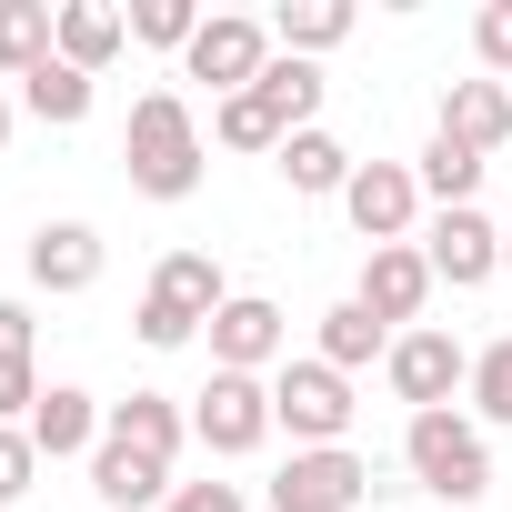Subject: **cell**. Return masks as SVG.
<instances>
[{
    "label": "cell",
    "instance_id": "obj_11",
    "mask_svg": "<svg viewBox=\"0 0 512 512\" xmlns=\"http://www.w3.org/2000/svg\"><path fill=\"white\" fill-rule=\"evenodd\" d=\"M352 302H362L372 322L402 332V322H422V302H432V262H422L412 241H382L372 262H362V292H352Z\"/></svg>",
    "mask_w": 512,
    "mask_h": 512
},
{
    "label": "cell",
    "instance_id": "obj_30",
    "mask_svg": "<svg viewBox=\"0 0 512 512\" xmlns=\"http://www.w3.org/2000/svg\"><path fill=\"white\" fill-rule=\"evenodd\" d=\"M31 402H41V362L0 352V422H31Z\"/></svg>",
    "mask_w": 512,
    "mask_h": 512
},
{
    "label": "cell",
    "instance_id": "obj_4",
    "mask_svg": "<svg viewBox=\"0 0 512 512\" xmlns=\"http://www.w3.org/2000/svg\"><path fill=\"white\" fill-rule=\"evenodd\" d=\"M191 432H201V452H221V462L262 452V442H272V382H262V372H211L201 402H191Z\"/></svg>",
    "mask_w": 512,
    "mask_h": 512
},
{
    "label": "cell",
    "instance_id": "obj_10",
    "mask_svg": "<svg viewBox=\"0 0 512 512\" xmlns=\"http://www.w3.org/2000/svg\"><path fill=\"white\" fill-rule=\"evenodd\" d=\"M282 342H292V322H282V302H262V292H231V302L211 312V372H272Z\"/></svg>",
    "mask_w": 512,
    "mask_h": 512
},
{
    "label": "cell",
    "instance_id": "obj_7",
    "mask_svg": "<svg viewBox=\"0 0 512 512\" xmlns=\"http://www.w3.org/2000/svg\"><path fill=\"white\" fill-rule=\"evenodd\" d=\"M342 211H352V231L382 251V241H412V221H422V171L412 161H362L352 171V191H342Z\"/></svg>",
    "mask_w": 512,
    "mask_h": 512
},
{
    "label": "cell",
    "instance_id": "obj_16",
    "mask_svg": "<svg viewBox=\"0 0 512 512\" xmlns=\"http://www.w3.org/2000/svg\"><path fill=\"white\" fill-rule=\"evenodd\" d=\"M121 41H131V11H111V0H61V41H51V61H71V71H111L121 61Z\"/></svg>",
    "mask_w": 512,
    "mask_h": 512
},
{
    "label": "cell",
    "instance_id": "obj_29",
    "mask_svg": "<svg viewBox=\"0 0 512 512\" xmlns=\"http://www.w3.org/2000/svg\"><path fill=\"white\" fill-rule=\"evenodd\" d=\"M31 472H41V452H31V432H21V422H0V512H11V502L31 492Z\"/></svg>",
    "mask_w": 512,
    "mask_h": 512
},
{
    "label": "cell",
    "instance_id": "obj_23",
    "mask_svg": "<svg viewBox=\"0 0 512 512\" xmlns=\"http://www.w3.org/2000/svg\"><path fill=\"white\" fill-rule=\"evenodd\" d=\"M21 111H31V121H51V131H81V121H91V71L41 61V71L21 81Z\"/></svg>",
    "mask_w": 512,
    "mask_h": 512
},
{
    "label": "cell",
    "instance_id": "obj_14",
    "mask_svg": "<svg viewBox=\"0 0 512 512\" xmlns=\"http://www.w3.org/2000/svg\"><path fill=\"white\" fill-rule=\"evenodd\" d=\"M141 302H161L171 322L211 332V312L231 302V282H221V262H211V251H161V272H151V292H141Z\"/></svg>",
    "mask_w": 512,
    "mask_h": 512
},
{
    "label": "cell",
    "instance_id": "obj_19",
    "mask_svg": "<svg viewBox=\"0 0 512 512\" xmlns=\"http://www.w3.org/2000/svg\"><path fill=\"white\" fill-rule=\"evenodd\" d=\"M272 171H282V181H292V191H302V201H322V191H332V201H342V191H352V171H362V161H352V151H342V141H332V131H292V141H282V151H272Z\"/></svg>",
    "mask_w": 512,
    "mask_h": 512
},
{
    "label": "cell",
    "instance_id": "obj_2",
    "mask_svg": "<svg viewBox=\"0 0 512 512\" xmlns=\"http://www.w3.org/2000/svg\"><path fill=\"white\" fill-rule=\"evenodd\" d=\"M402 462H412V482L432 502H482L492 492V442H482L472 412H412L402 422Z\"/></svg>",
    "mask_w": 512,
    "mask_h": 512
},
{
    "label": "cell",
    "instance_id": "obj_3",
    "mask_svg": "<svg viewBox=\"0 0 512 512\" xmlns=\"http://www.w3.org/2000/svg\"><path fill=\"white\" fill-rule=\"evenodd\" d=\"M352 382L312 352V362H282L272 372V432H292V452H332L342 432H352Z\"/></svg>",
    "mask_w": 512,
    "mask_h": 512
},
{
    "label": "cell",
    "instance_id": "obj_18",
    "mask_svg": "<svg viewBox=\"0 0 512 512\" xmlns=\"http://www.w3.org/2000/svg\"><path fill=\"white\" fill-rule=\"evenodd\" d=\"M101 442H131V452H151V462H181L191 412H181L171 392H131V402H111V432H101Z\"/></svg>",
    "mask_w": 512,
    "mask_h": 512
},
{
    "label": "cell",
    "instance_id": "obj_26",
    "mask_svg": "<svg viewBox=\"0 0 512 512\" xmlns=\"http://www.w3.org/2000/svg\"><path fill=\"white\" fill-rule=\"evenodd\" d=\"M211 141H221V151H282L292 131H282V111H272L262 91H231V101L211 111Z\"/></svg>",
    "mask_w": 512,
    "mask_h": 512
},
{
    "label": "cell",
    "instance_id": "obj_5",
    "mask_svg": "<svg viewBox=\"0 0 512 512\" xmlns=\"http://www.w3.org/2000/svg\"><path fill=\"white\" fill-rule=\"evenodd\" d=\"M382 482H372V462L352 452V442H332V452H292L282 472H272V512H362Z\"/></svg>",
    "mask_w": 512,
    "mask_h": 512
},
{
    "label": "cell",
    "instance_id": "obj_28",
    "mask_svg": "<svg viewBox=\"0 0 512 512\" xmlns=\"http://www.w3.org/2000/svg\"><path fill=\"white\" fill-rule=\"evenodd\" d=\"M131 41H151V51H191V41H201V11H191V0H141V11H131Z\"/></svg>",
    "mask_w": 512,
    "mask_h": 512
},
{
    "label": "cell",
    "instance_id": "obj_32",
    "mask_svg": "<svg viewBox=\"0 0 512 512\" xmlns=\"http://www.w3.org/2000/svg\"><path fill=\"white\" fill-rule=\"evenodd\" d=\"M472 51H482V71H512V0H492L472 21Z\"/></svg>",
    "mask_w": 512,
    "mask_h": 512
},
{
    "label": "cell",
    "instance_id": "obj_24",
    "mask_svg": "<svg viewBox=\"0 0 512 512\" xmlns=\"http://www.w3.org/2000/svg\"><path fill=\"white\" fill-rule=\"evenodd\" d=\"M272 41H282L292 61H312V51H342V41H352V0H282Z\"/></svg>",
    "mask_w": 512,
    "mask_h": 512
},
{
    "label": "cell",
    "instance_id": "obj_1",
    "mask_svg": "<svg viewBox=\"0 0 512 512\" xmlns=\"http://www.w3.org/2000/svg\"><path fill=\"white\" fill-rule=\"evenodd\" d=\"M121 161H131L141 201H191L201 191V121H191V101L181 91H141L131 131H121Z\"/></svg>",
    "mask_w": 512,
    "mask_h": 512
},
{
    "label": "cell",
    "instance_id": "obj_8",
    "mask_svg": "<svg viewBox=\"0 0 512 512\" xmlns=\"http://www.w3.org/2000/svg\"><path fill=\"white\" fill-rule=\"evenodd\" d=\"M382 372H392V392H402L412 412H452V392H472V352H462L452 332H402Z\"/></svg>",
    "mask_w": 512,
    "mask_h": 512
},
{
    "label": "cell",
    "instance_id": "obj_35",
    "mask_svg": "<svg viewBox=\"0 0 512 512\" xmlns=\"http://www.w3.org/2000/svg\"><path fill=\"white\" fill-rule=\"evenodd\" d=\"M502 272H512V231H502Z\"/></svg>",
    "mask_w": 512,
    "mask_h": 512
},
{
    "label": "cell",
    "instance_id": "obj_15",
    "mask_svg": "<svg viewBox=\"0 0 512 512\" xmlns=\"http://www.w3.org/2000/svg\"><path fill=\"white\" fill-rule=\"evenodd\" d=\"M442 141H462V151H502L512 141V91L502 81H442Z\"/></svg>",
    "mask_w": 512,
    "mask_h": 512
},
{
    "label": "cell",
    "instance_id": "obj_22",
    "mask_svg": "<svg viewBox=\"0 0 512 512\" xmlns=\"http://www.w3.org/2000/svg\"><path fill=\"white\" fill-rule=\"evenodd\" d=\"M251 91H262V101L282 111V131H322V91H332V81H322L312 61H292V51H272V71L251 81Z\"/></svg>",
    "mask_w": 512,
    "mask_h": 512
},
{
    "label": "cell",
    "instance_id": "obj_9",
    "mask_svg": "<svg viewBox=\"0 0 512 512\" xmlns=\"http://www.w3.org/2000/svg\"><path fill=\"white\" fill-rule=\"evenodd\" d=\"M181 61H191V81H211V91L231 101V91H251V81L272 71V31H262V21H241V11H211L201 41H191Z\"/></svg>",
    "mask_w": 512,
    "mask_h": 512
},
{
    "label": "cell",
    "instance_id": "obj_21",
    "mask_svg": "<svg viewBox=\"0 0 512 512\" xmlns=\"http://www.w3.org/2000/svg\"><path fill=\"white\" fill-rule=\"evenodd\" d=\"M392 342H402V332H392V322H372L362 302H332V312H322V362H332L342 382H352L362 362H392Z\"/></svg>",
    "mask_w": 512,
    "mask_h": 512
},
{
    "label": "cell",
    "instance_id": "obj_12",
    "mask_svg": "<svg viewBox=\"0 0 512 512\" xmlns=\"http://www.w3.org/2000/svg\"><path fill=\"white\" fill-rule=\"evenodd\" d=\"M21 432H31V452H41V462H71V452H101V432H111V412H101L91 392H71V382H51V392L31 402V422H21Z\"/></svg>",
    "mask_w": 512,
    "mask_h": 512
},
{
    "label": "cell",
    "instance_id": "obj_33",
    "mask_svg": "<svg viewBox=\"0 0 512 512\" xmlns=\"http://www.w3.org/2000/svg\"><path fill=\"white\" fill-rule=\"evenodd\" d=\"M0 352H31V312L21 302H0Z\"/></svg>",
    "mask_w": 512,
    "mask_h": 512
},
{
    "label": "cell",
    "instance_id": "obj_6",
    "mask_svg": "<svg viewBox=\"0 0 512 512\" xmlns=\"http://www.w3.org/2000/svg\"><path fill=\"white\" fill-rule=\"evenodd\" d=\"M422 262H432V282H452V292H482L492 272H502V221L472 201V211H432V231H422Z\"/></svg>",
    "mask_w": 512,
    "mask_h": 512
},
{
    "label": "cell",
    "instance_id": "obj_17",
    "mask_svg": "<svg viewBox=\"0 0 512 512\" xmlns=\"http://www.w3.org/2000/svg\"><path fill=\"white\" fill-rule=\"evenodd\" d=\"M91 492H101L111 512H161V502H171V462H151V452H131V442H101V452H91Z\"/></svg>",
    "mask_w": 512,
    "mask_h": 512
},
{
    "label": "cell",
    "instance_id": "obj_27",
    "mask_svg": "<svg viewBox=\"0 0 512 512\" xmlns=\"http://www.w3.org/2000/svg\"><path fill=\"white\" fill-rule=\"evenodd\" d=\"M472 412L482 422H512V332L472 352Z\"/></svg>",
    "mask_w": 512,
    "mask_h": 512
},
{
    "label": "cell",
    "instance_id": "obj_31",
    "mask_svg": "<svg viewBox=\"0 0 512 512\" xmlns=\"http://www.w3.org/2000/svg\"><path fill=\"white\" fill-rule=\"evenodd\" d=\"M161 512H251V492H241V482H171Z\"/></svg>",
    "mask_w": 512,
    "mask_h": 512
},
{
    "label": "cell",
    "instance_id": "obj_13",
    "mask_svg": "<svg viewBox=\"0 0 512 512\" xmlns=\"http://www.w3.org/2000/svg\"><path fill=\"white\" fill-rule=\"evenodd\" d=\"M101 262H111V251H101V231H91V221H41V231H31V282H41V292H61V302H71V292H91V282H101Z\"/></svg>",
    "mask_w": 512,
    "mask_h": 512
},
{
    "label": "cell",
    "instance_id": "obj_20",
    "mask_svg": "<svg viewBox=\"0 0 512 512\" xmlns=\"http://www.w3.org/2000/svg\"><path fill=\"white\" fill-rule=\"evenodd\" d=\"M51 41H61V0H0V71L11 81H31Z\"/></svg>",
    "mask_w": 512,
    "mask_h": 512
},
{
    "label": "cell",
    "instance_id": "obj_34",
    "mask_svg": "<svg viewBox=\"0 0 512 512\" xmlns=\"http://www.w3.org/2000/svg\"><path fill=\"white\" fill-rule=\"evenodd\" d=\"M11 121H21V111H11V91H0V151H11Z\"/></svg>",
    "mask_w": 512,
    "mask_h": 512
},
{
    "label": "cell",
    "instance_id": "obj_25",
    "mask_svg": "<svg viewBox=\"0 0 512 512\" xmlns=\"http://www.w3.org/2000/svg\"><path fill=\"white\" fill-rule=\"evenodd\" d=\"M412 171H422V201H442V211H472V191H482V171H492V161H482V151H462V141H442V131H432V151H422V161H412Z\"/></svg>",
    "mask_w": 512,
    "mask_h": 512
}]
</instances>
